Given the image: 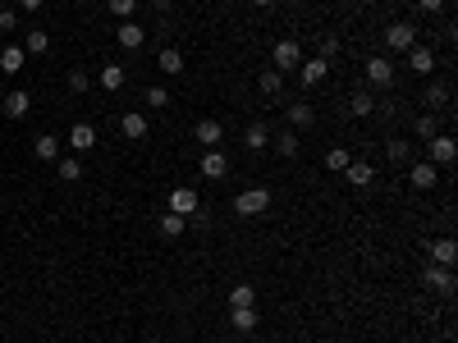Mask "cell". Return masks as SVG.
Wrapping results in <instances>:
<instances>
[{
	"label": "cell",
	"instance_id": "35",
	"mask_svg": "<svg viewBox=\"0 0 458 343\" xmlns=\"http://www.w3.org/2000/svg\"><path fill=\"white\" fill-rule=\"evenodd\" d=\"M348 161H353V156H348L344 146H335V151L326 156V170H339V174H344V170H348Z\"/></svg>",
	"mask_w": 458,
	"mask_h": 343
},
{
	"label": "cell",
	"instance_id": "8",
	"mask_svg": "<svg viewBox=\"0 0 458 343\" xmlns=\"http://www.w3.org/2000/svg\"><path fill=\"white\" fill-rule=\"evenodd\" d=\"M193 137H197V142L211 151V146H220V142H225V124H220V120H197V129H193Z\"/></svg>",
	"mask_w": 458,
	"mask_h": 343
},
{
	"label": "cell",
	"instance_id": "37",
	"mask_svg": "<svg viewBox=\"0 0 458 343\" xmlns=\"http://www.w3.org/2000/svg\"><path fill=\"white\" fill-rule=\"evenodd\" d=\"M413 129H417V137H422V142H426V137H435V115H417Z\"/></svg>",
	"mask_w": 458,
	"mask_h": 343
},
{
	"label": "cell",
	"instance_id": "4",
	"mask_svg": "<svg viewBox=\"0 0 458 343\" xmlns=\"http://www.w3.org/2000/svg\"><path fill=\"white\" fill-rule=\"evenodd\" d=\"M426 151H431L426 161H431L435 170H445V165H454L458 146H454V137H440V133H435V137H426Z\"/></svg>",
	"mask_w": 458,
	"mask_h": 343
},
{
	"label": "cell",
	"instance_id": "12",
	"mask_svg": "<svg viewBox=\"0 0 458 343\" xmlns=\"http://www.w3.org/2000/svg\"><path fill=\"white\" fill-rule=\"evenodd\" d=\"M115 37H120V46H124V51H138V46L147 42V28H138L133 18H124V23H120V33H115Z\"/></svg>",
	"mask_w": 458,
	"mask_h": 343
},
{
	"label": "cell",
	"instance_id": "2",
	"mask_svg": "<svg viewBox=\"0 0 458 343\" xmlns=\"http://www.w3.org/2000/svg\"><path fill=\"white\" fill-rule=\"evenodd\" d=\"M266 206H270V192L266 188H243L239 197H234V211H239V215H266Z\"/></svg>",
	"mask_w": 458,
	"mask_h": 343
},
{
	"label": "cell",
	"instance_id": "34",
	"mask_svg": "<svg viewBox=\"0 0 458 343\" xmlns=\"http://www.w3.org/2000/svg\"><path fill=\"white\" fill-rule=\"evenodd\" d=\"M55 174H60L64 183H78V179H83V165H78L74 156H69V161H60V170H55Z\"/></svg>",
	"mask_w": 458,
	"mask_h": 343
},
{
	"label": "cell",
	"instance_id": "29",
	"mask_svg": "<svg viewBox=\"0 0 458 343\" xmlns=\"http://www.w3.org/2000/svg\"><path fill=\"white\" fill-rule=\"evenodd\" d=\"M101 87L105 92H120L124 87V69L120 64H101Z\"/></svg>",
	"mask_w": 458,
	"mask_h": 343
},
{
	"label": "cell",
	"instance_id": "11",
	"mask_svg": "<svg viewBox=\"0 0 458 343\" xmlns=\"http://www.w3.org/2000/svg\"><path fill=\"white\" fill-rule=\"evenodd\" d=\"M197 206H202V202H197V192H193V188H174V192H170V211L183 215V220H188Z\"/></svg>",
	"mask_w": 458,
	"mask_h": 343
},
{
	"label": "cell",
	"instance_id": "36",
	"mask_svg": "<svg viewBox=\"0 0 458 343\" xmlns=\"http://www.w3.org/2000/svg\"><path fill=\"white\" fill-rule=\"evenodd\" d=\"M147 105L151 110H165V105H170V92H165V87H147Z\"/></svg>",
	"mask_w": 458,
	"mask_h": 343
},
{
	"label": "cell",
	"instance_id": "31",
	"mask_svg": "<svg viewBox=\"0 0 458 343\" xmlns=\"http://www.w3.org/2000/svg\"><path fill=\"white\" fill-rule=\"evenodd\" d=\"M422 101H426V110H440V105L450 101V87H445V83H431V87H426V96H422Z\"/></svg>",
	"mask_w": 458,
	"mask_h": 343
},
{
	"label": "cell",
	"instance_id": "44",
	"mask_svg": "<svg viewBox=\"0 0 458 343\" xmlns=\"http://www.w3.org/2000/svg\"><path fill=\"white\" fill-rule=\"evenodd\" d=\"M252 5H261V9H266V5H275V0H252Z\"/></svg>",
	"mask_w": 458,
	"mask_h": 343
},
{
	"label": "cell",
	"instance_id": "33",
	"mask_svg": "<svg viewBox=\"0 0 458 343\" xmlns=\"http://www.w3.org/2000/svg\"><path fill=\"white\" fill-rule=\"evenodd\" d=\"M183 229H188V220H183V215H174V211L161 215V233H165V238H179Z\"/></svg>",
	"mask_w": 458,
	"mask_h": 343
},
{
	"label": "cell",
	"instance_id": "27",
	"mask_svg": "<svg viewBox=\"0 0 458 343\" xmlns=\"http://www.w3.org/2000/svg\"><path fill=\"white\" fill-rule=\"evenodd\" d=\"M348 110H353V115H372L376 110V96L367 92V87H357V92L348 96Z\"/></svg>",
	"mask_w": 458,
	"mask_h": 343
},
{
	"label": "cell",
	"instance_id": "5",
	"mask_svg": "<svg viewBox=\"0 0 458 343\" xmlns=\"http://www.w3.org/2000/svg\"><path fill=\"white\" fill-rule=\"evenodd\" d=\"M285 120H289V129H311V124H316V105L311 101H289L285 105Z\"/></svg>",
	"mask_w": 458,
	"mask_h": 343
},
{
	"label": "cell",
	"instance_id": "28",
	"mask_svg": "<svg viewBox=\"0 0 458 343\" xmlns=\"http://www.w3.org/2000/svg\"><path fill=\"white\" fill-rule=\"evenodd\" d=\"M23 51L28 55H46V51H51V37H46L42 28H28V46H23Z\"/></svg>",
	"mask_w": 458,
	"mask_h": 343
},
{
	"label": "cell",
	"instance_id": "23",
	"mask_svg": "<svg viewBox=\"0 0 458 343\" xmlns=\"http://www.w3.org/2000/svg\"><path fill=\"white\" fill-rule=\"evenodd\" d=\"M120 129H124V137H138V142H142V137H147V115L129 110V115L120 120Z\"/></svg>",
	"mask_w": 458,
	"mask_h": 343
},
{
	"label": "cell",
	"instance_id": "21",
	"mask_svg": "<svg viewBox=\"0 0 458 343\" xmlns=\"http://www.w3.org/2000/svg\"><path fill=\"white\" fill-rule=\"evenodd\" d=\"M257 87H261V96H270V101H275V96L285 92V74H280V69H266V74L257 78Z\"/></svg>",
	"mask_w": 458,
	"mask_h": 343
},
{
	"label": "cell",
	"instance_id": "17",
	"mask_svg": "<svg viewBox=\"0 0 458 343\" xmlns=\"http://www.w3.org/2000/svg\"><path fill=\"white\" fill-rule=\"evenodd\" d=\"M28 110H33V96H28L23 87H14V92L5 96V115H9V120H23Z\"/></svg>",
	"mask_w": 458,
	"mask_h": 343
},
{
	"label": "cell",
	"instance_id": "38",
	"mask_svg": "<svg viewBox=\"0 0 458 343\" xmlns=\"http://www.w3.org/2000/svg\"><path fill=\"white\" fill-rule=\"evenodd\" d=\"M110 5V14H120V18H129L133 9H138V0H105Z\"/></svg>",
	"mask_w": 458,
	"mask_h": 343
},
{
	"label": "cell",
	"instance_id": "1",
	"mask_svg": "<svg viewBox=\"0 0 458 343\" xmlns=\"http://www.w3.org/2000/svg\"><path fill=\"white\" fill-rule=\"evenodd\" d=\"M270 69H280V74H294L298 64H303V46L294 42V37H285V42H275V51H270Z\"/></svg>",
	"mask_w": 458,
	"mask_h": 343
},
{
	"label": "cell",
	"instance_id": "42",
	"mask_svg": "<svg viewBox=\"0 0 458 343\" xmlns=\"http://www.w3.org/2000/svg\"><path fill=\"white\" fill-rule=\"evenodd\" d=\"M417 5H422L426 14H435V9H445V0H417Z\"/></svg>",
	"mask_w": 458,
	"mask_h": 343
},
{
	"label": "cell",
	"instance_id": "26",
	"mask_svg": "<svg viewBox=\"0 0 458 343\" xmlns=\"http://www.w3.org/2000/svg\"><path fill=\"white\" fill-rule=\"evenodd\" d=\"M275 151H280V156H285V161H294V156H298V151H303V142H298V133H294V129H285V133H280V137H275Z\"/></svg>",
	"mask_w": 458,
	"mask_h": 343
},
{
	"label": "cell",
	"instance_id": "19",
	"mask_svg": "<svg viewBox=\"0 0 458 343\" xmlns=\"http://www.w3.org/2000/svg\"><path fill=\"white\" fill-rule=\"evenodd\" d=\"M385 156H389V165H408V161H413V142H408V137H389Z\"/></svg>",
	"mask_w": 458,
	"mask_h": 343
},
{
	"label": "cell",
	"instance_id": "16",
	"mask_svg": "<svg viewBox=\"0 0 458 343\" xmlns=\"http://www.w3.org/2000/svg\"><path fill=\"white\" fill-rule=\"evenodd\" d=\"M96 142H101V137H96L92 124H74V129H69V146H74V151H92Z\"/></svg>",
	"mask_w": 458,
	"mask_h": 343
},
{
	"label": "cell",
	"instance_id": "9",
	"mask_svg": "<svg viewBox=\"0 0 458 343\" xmlns=\"http://www.w3.org/2000/svg\"><path fill=\"white\" fill-rule=\"evenodd\" d=\"M197 170L207 174V179H225V174H229V156L220 151V146H211V151L202 156V165H197Z\"/></svg>",
	"mask_w": 458,
	"mask_h": 343
},
{
	"label": "cell",
	"instance_id": "30",
	"mask_svg": "<svg viewBox=\"0 0 458 343\" xmlns=\"http://www.w3.org/2000/svg\"><path fill=\"white\" fill-rule=\"evenodd\" d=\"M243 142H248L252 151H261V146L270 142V129H266V124H248V133H243Z\"/></svg>",
	"mask_w": 458,
	"mask_h": 343
},
{
	"label": "cell",
	"instance_id": "20",
	"mask_svg": "<svg viewBox=\"0 0 458 343\" xmlns=\"http://www.w3.org/2000/svg\"><path fill=\"white\" fill-rule=\"evenodd\" d=\"M23 64H28V51H23V46H5V51H0V74H18Z\"/></svg>",
	"mask_w": 458,
	"mask_h": 343
},
{
	"label": "cell",
	"instance_id": "18",
	"mask_svg": "<svg viewBox=\"0 0 458 343\" xmlns=\"http://www.w3.org/2000/svg\"><path fill=\"white\" fill-rule=\"evenodd\" d=\"M408 69H413V74H431L435 69V51L431 46H413V51H408Z\"/></svg>",
	"mask_w": 458,
	"mask_h": 343
},
{
	"label": "cell",
	"instance_id": "39",
	"mask_svg": "<svg viewBox=\"0 0 458 343\" xmlns=\"http://www.w3.org/2000/svg\"><path fill=\"white\" fill-rule=\"evenodd\" d=\"M87 83H92V78H87L83 69H69V92H87Z\"/></svg>",
	"mask_w": 458,
	"mask_h": 343
},
{
	"label": "cell",
	"instance_id": "40",
	"mask_svg": "<svg viewBox=\"0 0 458 343\" xmlns=\"http://www.w3.org/2000/svg\"><path fill=\"white\" fill-rule=\"evenodd\" d=\"M330 55H339V37H321V60H330Z\"/></svg>",
	"mask_w": 458,
	"mask_h": 343
},
{
	"label": "cell",
	"instance_id": "10",
	"mask_svg": "<svg viewBox=\"0 0 458 343\" xmlns=\"http://www.w3.org/2000/svg\"><path fill=\"white\" fill-rule=\"evenodd\" d=\"M408 183H413V188H435V183H440V170H435V165L431 161H417L413 165V170H408Z\"/></svg>",
	"mask_w": 458,
	"mask_h": 343
},
{
	"label": "cell",
	"instance_id": "13",
	"mask_svg": "<svg viewBox=\"0 0 458 343\" xmlns=\"http://www.w3.org/2000/svg\"><path fill=\"white\" fill-rule=\"evenodd\" d=\"M344 179L353 183V188H372V183H376V170H372V165H367V161H348Z\"/></svg>",
	"mask_w": 458,
	"mask_h": 343
},
{
	"label": "cell",
	"instance_id": "14",
	"mask_svg": "<svg viewBox=\"0 0 458 343\" xmlns=\"http://www.w3.org/2000/svg\"><path fill=\"white\" fill-rule=\"evenodd\" d=\"M326 74H330V60H321V55H316V60H303V64H298V78H303V87H316Z\"/></svg>",
	"mask_w": 458,
	"mask_h": 343
},
{
	"label": "cell",
	"instance_id": "15",
	"mask_svg": "<svg viewBox=\"0 0 458 343\" xmlns=\"http://www.w3.org/2000/svg\"><path fill=\"white\" fill-rule=\"evenodd\" d=\"M426 248H431L435 266H454V261H458V243L454 238H435V243H426Z\"/></svg>",
	"mask_w": 458,
	"mask_h": 343
},
{
	"label": "cell",
	"instance_id": "43",
	"mask_svg": "<svg viewBox=\"0 0 458 343\" xmlns=\"http://www.w3.org/2000/svg\"><path fill=\"white\" fill-rule=\"evenodd\" d=\"M18 9H28V14H33V9H42V0H18Z\"/></svg>",
	"mask_w": 458,
	"mask_h": 343
},
{
	"label": "cell",
	"instance_id": "22",
	"mask_svg": "<svg viewBox=\"0 0 458 343\" xmlns=\"http://www.w3.org/2000/svg\"><path fill=\"white\" fill-rule=\"evenodd\" d=\"M229 325L239 330V335H252V330H257V311H252V307H234L229 311Z\"/></svg>",
	"mask_w": 458,
	"mask_h": 343
},
{
	"label": "cell",
	"instance_id": "7",
	"mask_svg": "<svg viewBox=\"0 0 458 343\" xmlns=\"http://www.w3.org/2000/svg\"><path fill=\"white\" fill-rule=\"evenodd\" d=\"M426 289H435V293H454V266H435V261H426Z\"/></svg>",
	"mask_w": 458,
	"mask_h": 343
},
{
	"label": "cell",
	"instance_id": "25",
	"mask_svg": "<svg viewBox=\"0 0 458 343\" xmlns=\"http://www.w3.org/2000/svg\"><path fill=\"white\" fill-rule=\"evenodd\" d=\"M156 69H161V74H183V55L174 51V46H165V51L156 55Z\"/></svg>",
	"mask_w": 458,
	"mask_h": 343
},
{
	"label": "cell",
	"instance_id": "41",
	"mask_svg": "<svg viewBox=\"0 0 458 343\" xmlns=\"http://www.w3.org/2000/svg\"><path fill=\"white\" fill-rule=\"evenodd\" d=\"M0 28H5V33H9V28H18V9H0Z\"/></svg>",
	"mask_w": 458,
	"mask_h": 343
},
{
	"label": "cell",
	"instance_id": "24",
	"mask_svg": "<svg viewBox=\"0 0 458 343\" xmlns=\"http://www.w3.org/2000/svg\"><path fill=\"white\" fill-rule=\"evenodd\" d=\"M33 151H37V161H55V156H60V137H55V133H42L33 142Z\"/></svg>",
	"mask_w": 458,
	"mask_h": 343
},
{
	"label": "cell",
	"instance_id": "32",
	"mask_svg": "<svg viewBox=\"0 0 458 343\" xmlns=\"http://www.w3.org/2000/svg\"><path fill=\"white\" fill-rule=\"evenodd\" d=\"M252 302H257V289H252V284H234L229 307H252Z\"/></svg>",
	"mask_w": 458,
	"mask_h": 343
},
{
	"label": "cell",
	"instance_id": "6",
	"mask_svg": "<svg viewBox=\"0 0 458 343\" xmlns=\"http://www.w3.org/2000/svg\"><path fill=\"white\" fill-rule=\"evenodd\" d=\"M367 83L394 87V60H389V55H372V60H367Z\"/></svg>",
	"mask_w": 458,
	"mask_h": 343
},
{
	"label": "cell",
	"instance_id": "3",
	"mask_svg": "<svg viewBox=\"0 0 458 343\" xmlns=\"http://www.w3.org/2000/svg\"><path fill=\"white\" fill-rule=\"evenodd\" d=\"M385 46H389V51H413V46H417V28L413 23H408V18H403V23H389L385 28Z\"/></svg>",
	"mask_w": 458,
	"mask_h": 343
}]
</instances>
